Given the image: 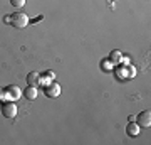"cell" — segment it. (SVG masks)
<instances>
[{"instance_id": "obj_1", "label": "cell", "mask_w": 151, "mask_h": 145, "mask_svg": "<svg viewBox=\"0 0 151 145\" xmlns=\"http://www.w3.org/2000/svg\"><path fill=\"white\" fill-rule=\"evenodd\" d=\"M9 22H10L15 29H24V27H27V24H29V17L25 15V14H22V12H15V14L10 15Z\"/></svg>"}, {"instance_id": "obj_2", "label": "cell", "mask_w": 151, "mask_h": 145, "mask_svg": "<svg viewBox=\"0 0 151 145\" xmlns=\"http://www.w3.org/2000/svg\"><path fill=\"white\" fill-rule=\"evenodd\" d=\"M44 95L47 98H57L60 95V86L54 81H49L47 85H44Z\"/></svg>"}, {"instance_id": "obj_3", "label": "cell", "mask_w": 151, "mask_h": 145, "mask_svg": "<svg viewBox=\"0 0 151 145\" xmlns=\"http://www.w3.org/2000/svg\"><path fill=\"white\" fill-rule=\"evenodd\" d=\"M2 115L5 117V118H15V115H17V105L14 101H5V103H2Z\"/></svg>"}, {"instance_id": "obj_4", "label": "cell", "mask_w": 151, "mask_h": 145, "mask_svg": "<svg viewBox=\"0 0 151 145\" xmlns=\"http://www.w3.org/2000/svg\"><path fill=\"white\" fill-rule=\"evenodd\" d=\"M136 123L143 127V128H148L151 125V111L150 110H145V111H141L138 117H136Z\"/></svg>"}, {"instance_id": "obj_5", "label": "cell", "mask_w": 151, "mask_h": 145, "mask_svg": "<svg viewBox=\"0 0 151 145\" xmlns=\"http://www.w3.org/2000/svg\"><path fill=\"white\" fill-rule=\"evenodd\" d=\"M5 93H7V96L10 98L12 101H15V100H19V98L22 96V91H20V88L15 85H10V86H7L5 88Z\"/></svg>"}, {"instance_id": "obj_6", "label": "cell", "mask_w": 151, "mask_h": 145, "mask_svg": "<svg viewBox=\"0 0 151 145\" xmlns=\"http://www.w3.org/2000/svg\"><path fill=\"white\" fill-rule=\"evenodd\" d=\"M126 133L129 135V137H138L139 135V125L136 123V122H129L128 123V127H126Z\"/></svg>"}, {"instance_id": "obj_7", "label": "cell", "mask_w": 151, "mask_h": 145, "mask_svg": "<svg viewBox=\"0 0 151 145\" xmlns=\"http://www.w3.org/2000/svg\"><path fill=\"white\" fill-rule=\"evenodd\" d=\"M37 86H32V85H29L27 88H25V91H24V96L27 98V100H30V101H32V100H35V98H37Z\"/></svg>"}, {"instance_id": "obj_8", "label": "cell", "mask_w": 151, "mask_h": 145, "mask_svg": "<svg viewBox=\"0 0 151 145\" xmlns=\"http://www.w3.org/2000/svg\"><path fill=\"white\" fill-rule=\"evenodd\" d=\"M39 73H35V71H32V73H29L27 74V83L29 85H32V86H37L39 85Z\"/></svg>"}, {"instance_id": "obj_9", "label": "cell", "mask_w": 151, "mask_h": 145, "mask_svg": "<svg viewBox=\"0 0 151 145\" xmlns=\"http://www.w3.org/2000/svg\"><path fill=\"white\" fill-rule=\"evenodd\" d=\"M12 7H17V9H20V7L25 5V0H10Z\"/></svg>"}, {"instance_id": "obj_10", "label": "cell", "mask_w": 151, "mask_h": 145, "mask_svg": "<svg viewBox=\"0 0 151 145\" xmlns=\"http://www.w3.org/2000/svg\"><path fill=\"white\" fill-rule=\"evenodd\" d=\"M119 59H121V52H119V51H113V52H111V61H113V63H118Z\"/></svg>"}, {"instance_id": "obj_11", "label": "cell", "mask_w": 151, "mask_h": 145, "mask_svg": "<svg viewBox=\"0 0 151 145\" xmlns=\"http://www.w3.org/2000/svg\"><path fill=\"white\" fill-rule=\"evenodd\" d=\"M2 95H4V90H2V88H0V96H2Z\"/></svg>"}]
</instances>
